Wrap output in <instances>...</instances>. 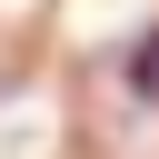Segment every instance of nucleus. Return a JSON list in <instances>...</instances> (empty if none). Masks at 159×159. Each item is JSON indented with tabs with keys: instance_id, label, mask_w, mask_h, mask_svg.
<instances>
[{
	"instance_id": "f257e3e1",
	"label": "nucleus",
	"mask_w": 159,
	"mask_h": 159,
	"mask_svg": "<svg viewBox=\"0 0 159 159\" xmlns=\"http://www.w3.org/2000/svg\"><path fill=\"white\" fill-rule=\"evenodd\" d=\"M119 80H129V99H159V30L129 40V70H119Z\"/></svg>"
}]
</instances>
